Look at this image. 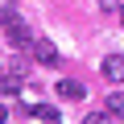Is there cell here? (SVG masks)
Segmentation results:
<instances>
[{
	"label": "cell",
	"mask_w": 124,
	"mask_h": 124,
	"mask_svg": "<svg viewBox=\"0 0 124 124\" xmlns=\"http://www.w3.org/2000/svg\"><path fill=\"white\" fill-rule=\"evenodd\" d=\"M0 29L8 33V41H13L17 50H25V46H33V37H29V25L21 21V13H17L13 4H4V8H0Z\"/></svg>",
	"instance_id": "obj_1"
},
{
	"label": "cell",
	"mask_w": 124,
	"mask_h": 124,
	"mask_svg": "<svg viewBox=\"0 0 124 124\" xmlns=\"http://www.w3.org/2000/svg\"><path fill=\"white\" fill-rule=\"evenodd\" d=\"M99 75H103L108 83H124V54H108V58L99 62Z\"/></svg>",
	"instance_id": "obj_2"
},
{
	"label": "cell",
	"mask_w": 124,
	"mask_h": 124,
	"mask_svg": "<svg viewBox=\"0 0 124 124\" xmlns=\"http://www.w3.org/2000/svg\"><path fill=\"white\" fill-rule=\"evenodd\" d=\"M29 50H33V58L41 62V66H58V62H62V58H58V50H54V41H46V37H33V46H29Z\"/></svg>",
	"instance_id": "obj_3"
},
{
	"label": "cell",
	"mask_w": 124,
	"mask_h": 124,
	"mask_svg": "<svg viewBox=\"0 0 124 124\" xmlns=\"http://www.w3.org/2000/svg\"><path fill=\"white\" fill-rule=\"evenodd\" d=\"M54 91H58V99H66V103H79V99L87 95V87H83L79 79H62V83H58Z\"/></svg>",
	"instance_id": "obj_4"
},
{
	"label": "cell",
	"mask_w": 124,
	"mask_h": 124,
	"mask_svg": "<svg viewBox=\"0 0 124 124\" xmlns=\"http://www.w3.org/2000/svg\"><path fill=\"white\" fill-rule=\"evenodd\" d=\"M103 112H112L116 120H124V91H108V103H103Z\"/></svg>",
	"instance_id": "obj_5"
},
{
	"label": "cell",
	"mask_w": 124,
	"mask_h": 124,
	"mask_svg": "<svg viewBox=\"0 0 124 124\" xmlns=\"http://www.w3.org/2000/svg\"><path fill=\"white\" fill-rule=\"evenodd\" d=\"M33 116H37L41 124H58V108H54V103H37V108H33Z\"/></svg>",
	"instance_id": "obj_6"
},
{
	"label": "cell",
	"mask_w": 124,
	"mask_h": 124,
	"mask_svg": "<svg viewBox=\"0 0 124 124\" xmlns=\"http://www.w3.org/2000/svg\"><path fill=\"white\" fill-rule=\"evenodd\" d=\"M112 120H116V116H112V112H91V116H87V120H83V124H112Z\"/></svg>",
	"instance_id": "obj_7"
},
{
	"label": "cell",
	"mask_w": 124,
	"mask_h": 124,
	"mask_svg": "<svg viewBox=\"0 0 124 124\" xmlns=\"http://www.w3.org/2000/svg\"><path fill=\"white\" fill-rule=\"evenodd\" d=\"M4 120H8V108H4V103H0V124H4Z\"/></svg>",
	"instance_id": "obj_8"
}]
</instances>
